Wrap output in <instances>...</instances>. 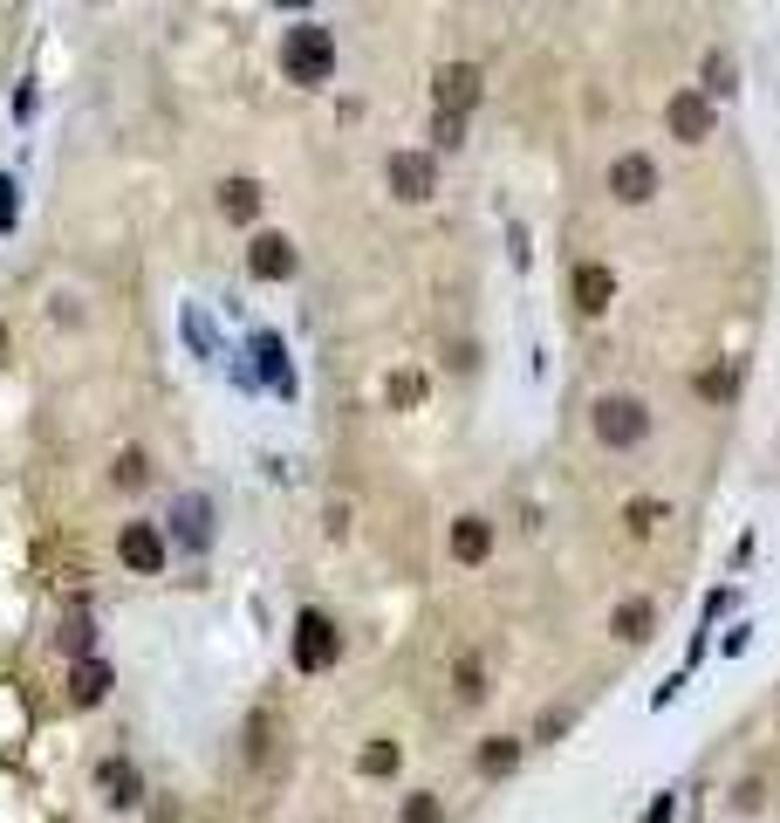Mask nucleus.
Listing matches in <instances>:
<instances>
[{"instance_id": "obj_2", "label": "nucleus", "mask_w": 780, "mask_h": 823, "mask_svg": "<svg viewBox=\"0 0 780 823\" xmlns=\"http://www.w3.org/2000/svg\"><path fill=\"white\" fill-rule=\"evenodd\" d=\"M336 652H343L336 624H328L322 611H302V618H295V665H302V673H328Z\"/></svg>"}, {"instance_id": "obj_21", "label": "nucleus", "mask_w": 780, "mask_h": 823, "mask_svg": "<svg viewBox=\"0 0 780 823\" xmlns=\"http://www.w3.org/2000/svg\"><path fill=\"white\" fill-rule=\"evenodd\" d=\"M144 474H151L144 453H123V460H117V488H144Z\"/></svg>"}, {"instance_id": "obj_27", "label": "nucleus", "mask_w": 780, "mask_h": 823, "mask_svg": "<svg viewBox=\"0 0 780 823\" xmlns=\"http://www.w3.org/2000/svg\"><path fill=\"white\" fill-rule=\"evenodd\" d=\"M274 8H308V0H274Z\"/></svg>"}, {"instance_id": "obj_15", "label": "nucleus", "mask_w": 780, "mask_h": 823, "mask_svg": "<svg viewBox=\"0 0 780 823\" xmlns=\"http://www.w3.org/2000/svg\"><path fill=\"white\" fill-rule=\"evenodd\" d=\"M514 762H520V741L514 734H493L486 749H479V775H514Z\"/></svg>"}, {"instance_id": "obj_28", "label": "nucleus", "mask_w": 780, "mask_h": 823, "mask_svg": "<svg viewBox=\"0 0 780 823\" xmlns=\"http://www.w3.org/2000/svg\"><path fill=\"white\" fill-rule=\"evenodd\" d=\"M0 350H8V337H0Z\"/></svg>"}, {"instance_id": "obj_24", "label": "nucleus", "mask_w": 780, "mask_h": 823, "mask_svg": "<svg viewBox=\"0 0 780 823\" xmlns=\"http://www.w3.org/2000/svg\"><path fill=\"white\" fill-rule=\"evenodd\" d=\"M8 227H14V179L0 172V233H8Z\"/></svg>"}, {"instance_id": "obj_11", "label": "nucleus", "mask_w": 780, "mask_h": 823, "mask_svg": "<svg viewBox=\"0 0 780 823\" xmlns=\"http://www.w3.org/2000/svg\"><path fill=\"white\" fill-rule=\"evenodd\" d=\"M97 796H103L110 810H131V803L144 796V775H138L131 762H123V755H110V762L97 769Z\"/></svg>"}, {"instance_id": "obj_6", "label": "nucleus", "mask_w": 780, "mask_h": 823, "mask_svg": "<svg viewBox=\"0 0 780 823\" xmlns=\"http://www.w3.org/2000/svg\"><path fill=\"white\" fill-rule=\"evenodd\" d=\"M246 268H254V282H287V274H295V241H287V233H254Z\"/></svg>"}, {"instance_id": "obj_19", "label": "nucleus", "mask_w": 780, "mask_h": 823, "mask_svg": "<svg viewBox=\"0 0 780 823\" xmlns=\"http://www.w3.org/2000/svg\"><path fill=\"white\" fill-rule=\"evenodd\" d=\"M363 775H397V741H369V749H363Z\"/></svg>"}, {"instance_id": "obj_13", "label": "nucleus", "mask_w": 780, "mask_h": 823, "mask_svg": "<svg viewBox=\"0 0 780 823\" xmlns=\"http://www.w3.org/2000/svg\"><path fill=\"white\" fill-rule=\"evenodd\" d=\"M486 549H493V529H486L479 515H459V522H452V556H459V563H486Z\"/></svg>"}, {"instance_id": "obj_22", "label": "nucleus", "mask_w": 780, "mask_h": 823, "mask_svg": "<svg viewBox=\"0 0 780 823\" xmlns=\"http://www.w3.org/2000/svg\"><path fill=\"white\" fill-rule=\"evenodd\" d=\"M397 823H438V796H411Z\"/></svg>"}, {"instance_id": "obj_3", "label": "nucleus", "mask_w": 780, "mask_h": 823, "mask_svg": "<svg viewBox=\"0 0 780 823\" xmlns=\"http://www.w3.org/2000/svg\"><path fill=\"white\" fill-rule=\"evenodd\" d=\"M644 425H650V412H644L637 399H602V405H596V433H602V446H637Z\"/></svg>"}, {"instance_id": "obj_17", "label": "nucleus", "mask_w": 780, "mask_h": 823, "mask_svg": "<svg viewBox=\"0 0 780 823\" xmlns=\"http://www.w3.org/2000/svg\"><path fill=\"white\" fill-rule=\"evenodd\" d=\"M172 522H179V535L199 549V542H205V501H199V494H192V501H179V508H172Z\"/></svg>"}, {"instance_id": "obj_18", "label": "nucleus", "mask_w": 780, "mask_h": 823, "mask_svg": "<svg viewBox=\"0 0 780 823\" xmlns=\"http://www.w3.org/2000/svg\"><path fill=\"white\" fill-rule=\"evenodd\" d=\"M650 632V604H616V639H644Z\"/></svg>"}, {"instance_id": "obj_10", "label": "nucleus", "mask_w": 780, "mask_h": 823, "mask_svg": "<svg viewBox=\"0 0 780 823\" xmlns=\"http://www.w3.org/2000/svg\"><path fill=\"white\" fill-rule=\"evenodd\" d=\"M665 124H671V138H678V144H698V138H712V103L698 97V90H685V97H671Z\"/></svg>"}, {"instance_id": "obj_25", "label": "nucleus", "mask_w": 780, "mask_h": 823, "mask_svg": "<svg viewBox=\"0 0 780 823\" xmlns=\"http://www.w3.org/2000/svg\"><path fill=\"white\" fill-rule=\"evenodd\" d=\"M459 693H466V700H473V693H486V686H479V665H473V659L459 665Z\"/></svg>"}, {"instance_id": "obj_20", "label": "nucleus", "mask_w": 780, "mask_h": 823, "mask_svg": "<svg viewBox=\"0 0 780 823\" xmlns=\"http://www.w3.org/2000/svg\"><path fill=\"white\" fill-rule=\"evenodd\" d=\"M432 138H438L445 151H452V144H466V117H459V110H438V124H432Z\"/></svg>"}, {"instance_id": "obj_14", "label": "nucleus", "mask_w": 780, "mask_h": 823, "mask_svg": "<svg viewBox=\"0 0 780 823\" xmlns=\"http://www.w3.org/2000/svg\"><path fill=\"white\" fill-rule=\"evenodd\" d=\"M220 213L246 227V220L261 213V185H254V179H226V185H220Z\"/></svg>"}, {"instance_id": "obj_9", "label": "nucleus", "mask_w": 780, "mask_h": 823, "mask_svg": "<svg viewBox=\"0 0 780 823\" xmlns=\"http://www.w3.org/2000/svg\"><path fill=\"white\" fill-rule=\"evenodd\" d=\"M432 185H438V172H432L425 151H397V159H391V192H397V200L418 207V200H432Z\"/></svg>"}, {"instance_id": "obj_26", "label": "nucleus", "mask_w": 780, "mask_h": 823, "mask_svg": "<svg viewBox=\"0 0 780 823\" xmlns=\"http://www.w3.org/2000/svg\"><path fill=\"white\" fill-rule=\"evenodd\" d=\"M644 823H671V796H657V803H650V816H644Z\"/></svg>"}, {"instance_id": "obj_7", "label": "nucleus", "mask_w": 780, "mask_h": 823, "mask_svg": "<svg viewBox=\"0 0 780 823\" xmlns=\"http://www.w3.org/2000/svg\"><path fill=\"white\" fill-rule=\"evenodd\" d=\"M479 83H486V76H479V62H445L432 97H438V110H459V117H466V110L479 103Z\"/></svg>"}, {"instance_id": "obj_8", "label": "nucleus", "mask_w": 780, "mask_h": 823, "mask_svg": "<svg viewBox=\"0 0 780 823\" xmlns=\"http://www.w3.org/2000/svg\"><path fill=\"white\" fill-rule=\"evenodd\" d=\"M117 556L131 563L138 576H158V570H164V535H158L151 522H131V529L117 535Z\"/></svg>"}, {"instance_id": "obj_1", "label": "nucleus", "mask_w": 780, "mask_h": 823, "mask_svg": "<svg viewBox=\"0 0 780 823\" xmlns=\"http://www.w3.org/2000/svg\"><path fill=\"white\" fill-rule=\"evenodd\" d=\"M281 76L302 90H322L328 76H336V34H328L322 21H295L281 34Z\"/></svg>"}, {"instance_id": "obj_12", "label": "nucleus", "mask_w": 780, "mask_h": 823, "mask_svg": "<svg viewBox=\"0 0 780 823\" xmlns=\"http://www.w3.org/2000/svg\"><path fill=\"white\" fill-rule=\"evenodd\" d=\"M609 295H616V274H609L602 261H583V268H575V309H583V317H602Z\"/></svg>"}, {"instance_id": "obj_4", "label": "nucleus", "mask_w": 780, "mask_h": 823, "mask_svg": "<svg viewBox=\"0 0 780 823\" xmlns=\"http://www.w3.org/2000/svg\"><path fill=\"white\" fill-rule=\"evenodd\" d=\"M110 686H117V673H110L97 652H82V659L69 665V686H62V693H69V707H103Z\"/></svg>"}, {"instance_id": "obj_23", "label": "nucleus", "mask_w": 780, "mask_h": 823, "mask_svg": "<svg viewBox=\"0 0 780 823\" xmlns=\"http://www.w3.org/2000/svg\"><path fill=\"white\" fill-rule=\"evenodd\" d=\"M90 639H97V632H90V624H69V632H62V645H69V659H82V652H90Z\"/></svg>"}, {"instance_id": "obj_16", "label": "nucleus", "mask_w": 780, "mask_h": 823, "mask_svg": "<svg viewBox=\"0 0 780 823\" xmlns=\"http://www.w3.org/2000/svg\"><path fill=\"white\" fill-rule=\"evenodd\" d=\"M254 358H261V371H267L274 391H295V384H287V364H281V337H254Z\"/></svg>"}, {"instance_id": "obj_5", "label": "nucleus", "mask_w": 780, "mask_h": 823, "mask_svg": "<svg viewBox=\"0 0 780 823\" xmlns=\"http://www.w3.org/2000/svg\"><path fill=\"white\" fill-rule=\"evenodd\" d=\"M609 192H616L624 207H644L650 192H657V165L644 159V151H624V159L609 165Z\"/></svg>"}]
</instances>
